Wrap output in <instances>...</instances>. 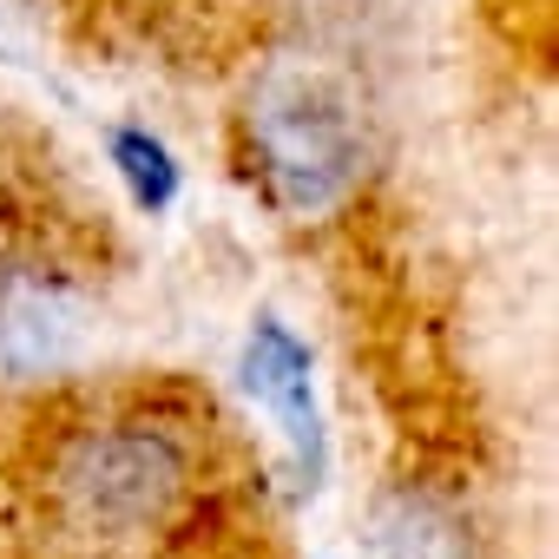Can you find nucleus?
<instances>
[{
    "mask_svg": "<svg viewBox=\"0 0 559 559\" xmlns=\"http://www.w3.org/2000/svg\"><path fill=\"white\" fill-rule=\"evenodd\" d=\"M243 158L284 217L336 211L369 171V119L356 86L304 53L270 60L243 99Z\"/></svg>",
    "mask_w": 559,
    "mask_h": 559,
    "instance_id": "nucleus-1",
    "label": "nucleus"
},
{
    "mask_svg": "<svg viewBox=\"0 0 559 559\" xmlns=\"http://www.w3.org/2000/svg\"><path fill=\"white\" fill-rule=\"evenodd\" d=\"M191 480V454L165 421H106L73 435V448L53 467V487L80 526L99 533H139L158 526Z\"/></svg>",
    "mask_w": 559,
    "mask_h": 559,
    "instance_id": "nucleus-2",
    "label": "nucleus"
},
{
    "mask_svg": "<svg viewBox=\"0 0 559 559\" xmlns=\"http://www.w3.org/2000/svg\"><path fill=\"white\" fill-rule=\"evenodd\" d=\"M243 389L284 421L297 461L317 474L323 467V415H317V389H310V349L290 323L257 317V330L243 343Z\"/></svg>",
    "mask_w": 559,
    "mask_h": 559,
    "instance_id": "nucleus-3",
    "label": "nucleus"
},
{
    "mask_svg": "<svg viewBox=\"0 0 559 559\" xmlns=\"http://www.w3.org/2000/svg\"><path fill=\"white\" fill-rule=\"evenodd\" d=\"M73 343H80V304L67 297V284H53L40 270L0 276V362L40 376V369H60Z\"/></svg>",
    "mask_w": 559,
    "mask_h": 559,
    "instance_id": "nucleus-4",
    "label": "nucleus"
},
{
    "mask_svg": "<svg viewBox=\"0 0 559 559\" xmlns=\"http://www.w3.org/2000/svg\"><path fill=\"white\" fill-rule=\"evenodd\" d=\"M382 559H467V520L441 493H395L376 520Z\"/></svg>",
    "mask_w": 559,
    "mask_h": 559,
    "instance_id": "nucleus-5",
    "label": "nucleus"
},
{
    "mask_svg": "<svg viewBox=\"0 0 559 559\" xmlns=\"http://www.w3.org/2000/svg\"><path fill=\"white\" fill-rule=\"evenodd\" d=\"M112 165H119V178H126V191H132L139 211H165L178 198V158H171V145L158 132L119 126L112 132Z\"/></svg>",
    "mask_w": 559,
    "mask_h": 559,
    "instance_id": "nucleus-6",
    "label": "nucleus"
}]
</instances>
